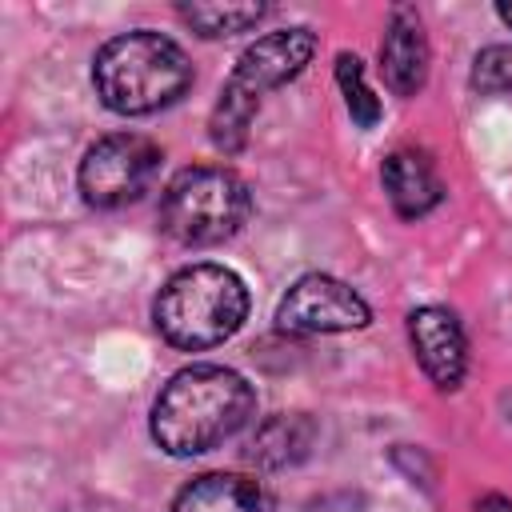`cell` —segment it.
Wrapping results in <instances>:
<instances>
[{
    "label": "cell",
    "mask_w": 512,
    "mask_h": 512,
    "mask_svg": "<svg viewBox=\"0 0 512 512\" xmlns=\"http://www.w3.org/2000/svg\"><path fill=\"white\" fill-rule=\"evenodd\" d=\"M312 440H316V424L304 412H280L252 432L248 460L260 468H288L308 456Z\"/></svg>",
    "instance_id": "obj_12"
},
{
    "label": "cell",
    "mask_w": 512,
    "mask_h": 512,
    "mask_svg": "<svg viewBox=\"0 0 512 512\" xmlns=\"http://www.w3.org/2000/svg\"><path fill=\"white\" fill-rule=\"evenodd\" d=\"M252 216V188L224 164L180 168L160 196V228L176 244L208 248L232 240Z\"/></svg>",
    "instance_id": "obj_5"
},
{
    "label": "cell",
    "mask_w": 512,
    "mask_h": 512,
    "mask_svg": "<svg viewBox=\"0 0 512 512\" xmlns=\"http://www.w3.org/2000/svg\"><path fill=\"white\" fill-rule=\"evenodd\" d=\"M468 80H472V88L484 92V96L512 92V44H492V48L476 52Z\"/></svg>",
    "instance_id": "obj_15"
},
{
    "label": "cell",
    "mask_w": 512,
    "mask_h": 512,
    "mask_svg": "<svg viewBox=\"0 0 512 512\" xmlns=\"http://www.w3.org/2000/svg\"><path fill=\"white\" fill-rule=\"evenodd\" d=\"M160 160H164L160 144L140 132L100 136L80 160V192L92 208H104V212L136 204L152 188Z\"/></svg>",
    "instance_id": "obj_6"
},
{
    "label": "cell",
    "mask_w": 512,
    "mask_h": 512,
    "mask_svg": "<svg viewBox=\"0 0 512 512\" xmlns=\"http://www.w3.org/2000/svg\"><path fill=\"white\" fill-rule=\"evenodd\" d=\"M316 52V32L296 24V28H280V32H268L260 36L256 44H248L232 68V76L224 80L220 88V100L212 108V120H208V136L220 152L236 156L244 144H248V132H252V120L260 112V100L296 80L308 60Z\"/></svg>",
    "instance_id": "obj_3"
},
{
    "label": "cell",
    "mask_w": 512,
    "mask_h": 512,
    "mask_svg": "<svg viewBox=\"0 0 512 512\" xmlns=\"http://www.w3.org/2000/svg\"><path fill=\"white\" fill-rule=\"evenodd\" d=\"M372 320L364 296L336 280V276H324V272H308L300 276L280 308H276V324L292 336H324V332H352V328H364Z\"/></svg>",
    "instance_id": "obj_7"
},
{
    "label": "cell",
    "mask_w": 512,
    "mask_h": 512,
    "mask_svg": "<svg viewBox=\"0 0 512 512\" xmlns=\"http://www.w3.org/2000/svg\"><path fill=\"white\" fill-rule=\"evenodd\" d=\"M476 512H512V500H504V496H484V500L476 504Z\"/></svg>",
    "instance_id": "obj_16"
},
{
    "label": "cell",
    "mask_w": 512,
    "mask_h": 512,
    "mask_svg": "<svg viewBox=\"0 0 512 512\" xmlns=\"http://www.w3.org/2000/svg\"><path fill=\"white\" fill-rule=\"evenodd\" d=\"M408 340H412V352H416L424 376L440 392L460 388L464 368H468V344H464V328H460L456 312H448L440 304L416 308L408 316Z\"/></svg>",
    "instance_id": "obj_8"
},
{
    "label": "cell",
    "mask_w": 512,
    "mask_h": 512,
    "mask_svg": "<svg viewBox=\"0 0 512 512\" xmlns=\"http://www.w3.org/2000/svg\"><path fill=\"white\" fill-rule=\"evenodd\" d=\"M248 316V288L224 264H188L164 280L152 304L156 332L184 352L224 344Z\"/></svg>",
    "instance_id": "obj_4"
},
{
    "label": "cell",
    "mask_w": 512,
    "mask_h": 512,
    "mask_svg": "<svg viewBox=\"0 0 512 512\" xmlns=\"http://www.w3.org/2000/svg\"><path fill=\"white\" fill-rule=\"evenodd\" d=\"M380 72L396 96H416L428 80V36L412 4H396L388 12V28L380 40Z\"/></svg>",
    "instance_id": "obj_9"
},
{
    "label": "cell",
    "mask_w": 512,
    "mask_h": 512,
    "mask_svg": "<svg viewBox=\"0 0 512 512\" xmlns=\"http://www.w3.org/2000/svg\"><path fill=\"white\" fill-rule=\"evenodd\" d=\"M256 412L252 384L224 364L180 368L152 404V440L168 456H200L232 440Z\"/></svg>",
    "instance_id": "obj_1"
},
{
    "label": "cell",
    "mask_w": 512,
    "mask_h": 512,
    "mask_svg": "<svg viewBox=\"0 0 512 512\" xmlns=\"http://www.w3.org/2000/svg\"><path fill=\"white\" fill-rule=\"evenodd\" d=\"M380 180H384V192H388L396 216H404V220H420L444 200V184L436 176V164L420 148L388 152L384 168H380Z\"/></svg>",
    "instance_id": "obj_10"
},
{
    "label": "cell",
    "mask_w": 512,
    "mask_h": 512,
    "mask_svg": "<svg viewBox=\"0 0 512 512\" xmlns=\"http://www.w3.org/2000/svg\"><path fill=\"white\" fill-rule=\"evenodd\" d=\"M496 16H500V20L512 28V4H500V8H496Z\"/></svg>",
    "instance_id": "obj_17"
},
{
    "label": "cell",
    "mask_w": 512,
    "mask_h": 512,
    "mask_svg": "<svg viewBox=\"0 0 512 512\" xmlns=\"http://www.w3.org/2000/svg\"><path fill=\"white\" fill-rule=\"evenodd\" d=\"M336 84H340V92H344V104H348L352 124L372 128V124L380 120V100H376L372 88L364 84V64H360V56H352V52H340V56H336Z\"/></svg>",
    "instance_id": "obj_14"
},
{
    "label": "cell",
    "mask_w": 512,
    "mask_h": 512,
    "mask_svg": "<svg viewBox=\"0 0 512 512\" xmlns=\"http://www.w3.org/2000/svg\"><path fill=\"white\" fill-rule=\"evenodd\" d=\"M176 16L204 40H216V36H236V32H248L256 28L268 8L264 4H180Z\"/></svg>",
    "instance_id": "obj_13"
},
{
    "label": "cell",
    "mask_w": 512,
    "mask_h": 512,
    "mask_svg": "<svg viewBox=\"0 0 512 512\" xmlns=\"http://www.w3.org/2000/svg\"><path fill=\"white\" fill-rule=\"evenodd\" d=\"M92 84L104 108L120 116H148L176 104L192 84L188 52L152 28L112 36L92 64Z\"/></svg>",
    "instance_id": "obj_2"
},
{
    "label": "cell",
    "mask_w": 512,
    "mask_h": 512,
    "mask_svg": "<svg viewBox=\"0 0 512 512\" xmlns=\"http://www.w3.org/2000/svg\"><path fill=\"white\" fill-rule=\"evenodd\" d=\"M172 512H272V496L260 480L240 472H208L180 488Z\"/></svg>",
    "instance_id": "obj_11"
}]
</instances>
